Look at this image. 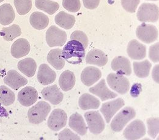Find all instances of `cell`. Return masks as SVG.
Masks as SVG:
<instances>
[{
    "instance_id": "obj_1",
    "label": "cell",
    "mask_w": 159,
    "mask_h": 140,
    "mask_svg": "<svg viewBox=\"0 0 159 140\" xmlns=\"http://www.w3.org/2000/svg\"><path fill=\"white\" fill-rule=\"evenodd\" d=\"M86 52L83 45L77 40L69 41L62 50V58L70 64H81L85 57Z\"/></svg>"
},
{
    "instance_id": "obj_2",
    "label": "cell",
    "mask_w": 159,
    "mask_h": 140,
    "mask_svg": "<svg viewBox=\"0 0 159 140\" xmlns=\"http://www.w3.org/2000/svg\"><path fill=\"white\" fill-rule=\"evenodd\" d=\"M136 116V111L130 106H126L121 110L111 122V129L115 132H120L131 120Z\"/></svg>"
},
{
    "instance_id": "obj_3",
    "label": "cell",
    "mask_w": 159,
    "mask_h": 140,
    "mask_svg": "<svg viewBox=\"0 0 159 140\" xmlns=\"http://www.w3.org/2000/svg\"><path fill=\"white\" fill-rule=\"evenodd\" d=\"M51 111V106L49 103L40 101L34 106L30 108L28 112V117L30 123L39 124L45 120Z\"/></svg>"
},
{
    "instance_id": "obj_4",
    "label": "cell",
    "mask_w": 159,
    "mask_h": 140,
    "mask_svg": "<svg viewBox=\"0 0 159 140\" xmlns=\"http://www.w3.org/2000/svg\"><path fill=\"white\" fill-rule=\"evenodd\" d=\"M159 7L155 4L143 3L137 12V19L141 22L155 23L159 20Z\"/></svg>"
},
{
    "instance_id": "obj_5",
    "label": "cell",
    "mask_w": 159,
    "mask_h": 140,
    "mask_svg": "<svg viewBox=\"0 0 159 140\" xmlns=\"http://www.w3.org/2000/svg\"><path fill=\"white\" fill-rule=\"evenodd\" d=\"M107 80L110 88L119 94L124 95L129 91V80L122 75L111 73L107 76Z\"/></svg>"
},
{
    "instance_id": "obj_6",
    "label": "cell",
    "mask_w": 159,
    "mask_h": 140,
    "mask_svg": "<svg viewBox=\"0 0 159 140\" xmlns=\"http://www.w3.org/2000/svg\"><path fill=\"white\" fill-rule=\"evenodd\" d=\"M84 116L91 133L94 135H98L104 130L105 124L99 111H88L85 113Z\"/></svg>"
},
{
    "instance_id": "obj_7",
    "label": "cell",
    "mask_w": 159,
    "mask_h": 140,
    "mask_svg": "<svg viewBox=\"0 0 159 140\" xmlns=\"http://www.w3.org/2000/svg\"><path fill=\"white\" fill-rule=\"evenodd\" d=\"M136 35L141 41L149 44L157 40L159 37V32L155 26L143 23L137 27Z\"/></svg>"
},
{
    "instance_id": "obj_8",
    "label": "cell",
    "mask_w": 159,
    "mask_h": 140,
    "mask_svg": "<svg viewBox=\"0 0 159 140\" xmlns=\"http://www.w3.org/2000/svg\"><path fill=\"white\" fill-rule=\"evenodd\" d=\"M146 126L144 122L139 120H136L127 125L123 135L127 140H139L146 135Z\"/></svg>"
},
{
    "instance_id": "obj_9",
    "label": "cell",
    "mask_w": 159,
    "mask_h": 140,
    "mask_svg": "<svg viewBox=\"0 0 159 140\" xmlns=\"http://www.w3.org/2000/svg\"><path fill=\"white\" fill-rule=\"evenodd\" d=\"M66 40V33L55 26H50L46 32V41L50 47H62Z\"/></svg>"
},
{
    "instance_id": "obj_10",
    "label": "cell",
    "mask_w": 159,
    "mask_h": 140,
    "mask_svg": "<svg viewBox=\"0 0 159 140\" xmlns=\"http://www.w3.org/2000/svg\"><path fill=\"white\" fill-rule=\"evenodd\" d=\"M67 115L62 109H55L48 118L47 124L53 131L57 132L64 127L67 124Z\"/></svg>"
},
{
    "instance_id": "obj_11",
    "label": "cell",
    "mask_w": 159,
    "mask_h": 140,
    "mask_svg": "<svg viewBox=\"0 0 159 140\" xmlns=\"http://www.w3.org/2000/svg\"><path fill=\"white\" fill-rule=\"evenodd\" d=\"M124 105L125 102L121 98L103 103L100 110L103 115L106 122L109 123L114 115Z\"/></svg>"
},
{
    "instance_id": "obj_12",
    "label": "cell",
    "mask_w": 159,
    "mask_h": 140,
    "mask_svg": "<svg viewBox=\"0 0 159 140\" xmlns=\"http://www.w3.org/2000/svg\"><path fill=\"white\" fill-rule=\"evenodd\" d=\"M89 91L91 93L100 98L102 101L112 99L118 96L116 93L108 88L105 79H102L96 85L89 88Z\"/></svg>"
},
{
    "instance_id": "obj_13",
    "label": "cell",
    "mask_w": 159,
    "mask_h": 140,
    "mask_svg": "<svg viewBox=\"0 0 159 140\" xmlns=\"http://www.w3.org/2000/svg\"><path fill=\"white\" fill-rule=\"evenodd\" d=\"M111 67L117 74L130 76L132 74V67L130 61L123 56L115 57L111 61Z\"/></svg>"
},
{
    "instance_id": "obj_14",
    "label": "cell",
    "mask_w": 159,
    "mask_h": 140,
    "mask_svg": "<svg viewBox=\"0 0 159 140\" xmlns=\"http://www.w3.org/2000/svg\"><path fill=\"white\" fill-rule=\"evenodd\" d=\"M38 98L37 90L31 86L23 88L18 93V100L20 104L25 106H30L33 105Z\"/></svg>"
},
{
    "instance_id": "obj_15",
    "label": "cell",
    "mask_w": 159,
    "mask_h": 140,
    "mask_svg": "<svg viewBox=\"0 0 159 140\" xmlns=\"http://www.w3.org/2000/svg\"><path fill=\"white\" fill-rule=\"evenodd\" d=\"M102 77V72L98 68L88 66L84 69L81 74V81L86 86H91Z\"/></svg>"
},
{
    "instance_id": "obj_16",
    "label": "cell",
    "mask_w": 159,
    "mask_h": 140,
    "mask_svg": "<svg viewBox=\"0 0 159 140\" xmlns=\"http://www.w3.org/2000/svg\"><path fill=\"white\" fill-rule=\"evenodd\" d=\"M45 100L48 101L54 105H57L63 100V94L57 84L47 86L43 88L41 92Z\"/></svg>"
},
{
    "instance_id": "obj_17",
    "label": "cell",
    "mask_w": 159,
    "mask_h": 140,
    "mask_svg": "<svg viewBox=\"0 0 159 140\" xmlns=\"http://www.w3.org/2000/svg\"><path fill=\"white\" fill-rule=\"evenodd\" d=\"M127 52L131 59L141 60L146 56V47L138 40L134 39L129 42Z\"/></svg>"
},
{
    "instance_id": "obj_18",
    "label": "cell",
    "mask_w": 159,
    "mask_h": 140,
    "mask_svg": "<svg viewBox=\"0 0 159 140\" xmlns=\"http://www.w3.org/2000/svg\"><path fill=\"white\" fill-rule=\"evenodd\" d=\"M6 84L15 90H18L20 88L26 85L28 80L15 70H11L7 72L4 79Z\"/></svg>"
},
{
    "instance_id": "obj_19",
    "label": "cell",
    "mask_w": 159,
    "mask_h": 140,
    "mask_svg": "<svg viewBox=\"0 0 159 140\" xmlns=\"http://www.w3.org/2000/svg\"><path fill=\"white\" fill-rule=\"evenodd\" d=\"M37 78L42 85H48L56 80L57 74L47 64H42L39 66Z\"/></svg>"
},
{
    "instance_id": "obj_20",
    "label": "cell",
    "mask_w": 159,
    "mask_h": 140,
    "mask_svg": "<svg viewBox=\"0 0 159 140\" xmlns=\"http://www.w3.org/2000/svg\"><path fill=\"white\" fill-rule=\"evenodd\" d=\"M85 61L87 64L103 67L107 64L108 58L103 51L99 49H94L88 53Z\"/></svg>"
},
{
    "instance_id": "obj_21",
    "label": "cell",
    "mask_w": 159,
    "mask_h": 140,
    "mask_svg": "<svg viewBox=\"0 0 159 140\" xmlns=\"http://www.w3.org/2000/svg\"><path fill=\"white\" fill-rule=\"evenodd\" d=\"M30 52V42L24 39L20 38L16 40L11 47V54L16 58H20L26 56Z\"/></svg>"
},
{
    "instance_id": "obj_22",
    "label": "cell",
    "mask_w": 159,
    "mask_h": 140,
    "mask_svg": "<svg viewBox=\"0 0 159 140\" xmlns=\"http://www.w3.org/2000/svg\"><path fill=\"white\" fill-rule=\"evenodd\" d=\"M69 127L81 136L86 135L88 127L84 122L83 116L78 113L72 115L69 118Z\"/></svg>"
},
{
    "instance_id": "obj_23",
    "label": "cell",
    "mask_w": 159,
    "mask_h": 140,
    "mask_svg": "<svg viewBox=\"0 0 159 140\" xmlns=\"http://www.w3.org/2000/svg\"><path fill=\"white\" fill-rule=\"evenodd\" d=\"M80 108L83 110L98 109L100 105V100L95 96L85 93L82 94L79 100Z\"/></svg>"
},
{
    "instance_id": "obj_24",
    "label": "cell",
    "mask_w": 159,
    "mask_h": 140,
    "mask_svg": "<svg viewBox=\"0 0 159 140\" xmlns=\"http://www.w3.org/2000/svg\"><path fill=\"white\" fill-rule=\"evenodd\" d=\"M17 67L20 72L26 76L33 77L36 72L37 64L33 58H27L20 61L18 62Z\"/></svg>"
},
{
    "instance_id": "obj_25",
    "label": "cell",
    "mask_w": 159,
    "mask_h": 140,
    "mask_svg": "<svg viewBox=\"0 0 159 140\" xmlns=\"http://www.w3.org/2000/svg\"><path fill=\"white\" fill-rule=\"evenodd\" d=\"M75 81V76L74 72L67 70L61 74L58 82L61 89L62 91L67 92L74 88Z\"/></svg>"
},
{
    "instance_id": "obj_26",
    "label": "cell",
    "mask_w": 159,
    "mask_h": 140,
    "mask_svg": "<svg viewBox=\"0 0 159 140\" xmlns=\"http://www.w3.org/2000/svg\"><path fill=\"white\" fill-rule=\"evenodd\" d=\"M16 17V14L12 6L5 3L0 6V23L2 25H8L12 23Z\"/></svg>"
},
{
    "instance_id": "obj_27",
    "label": "cell",
    "mask_w": 159,
    "mask_h": 140,
    "mask_svg": "<svg viewBox=\"0 0 159 140\" xmlns=\"http://www.w3.org/2000/svg\"><path fill=\"white\" fill-rule=\"evenodd\" d=\"M49 64L57 70H61L65 65V60L62 56V50L56 48L49 52L47 55Z\"/></svg>"
},
{
    "instance_id": "obj_28",
    "label": "cell",
    "mask_w": 159,
    "mask_h": 140,
    "mask_svg": "<svg viewBox=\"0 0 159 140\" xmlns=\"http://www.w3.org/2000/svg\"><path fill=\"white\" fill-rule=\"evenodd\" d=\"M31 26L38 30H42L47 28L49 24V19L42 12H34L32 13L30 19Z\"/></svg>"
},
{
    "instance_id": "obj_29",
    "label": "cell",
    "mask_w": 159,
    "mask_h": 140,
    "mask_svg": "<svg viewBox=\"0 0 159 140\" xmlns=\"http://www.w3.org/2000/svg\"><path fill=\"white\" fill-rule=\"evenodd\" d=\"M55 20L60 27L65 29H70L74 26L76 19L74 16L61 11L55 16Z\"/></svg>"
},
{
    "instance_id": "obj_30",
    "label": "cell",
    "mask_w": 159,
    "mask_h": 140,
    "mask_svg": "<svg viewBox=\"0 0 159 140\" xmlns=\"http://www.w3.org/2000/svg\"><path fill=\"white\" fill-rule=\"evenodd\" d=\"M134 71L135 75L141 79H144L149 76L152 67V64L148 60L141 62H134Z\"/></svg>"
},
{
    "instance_id": "obj_31",
    "label": "cell",
    "mask_w": 159,
    "mask_h": 140,
    "mask_svg": "<svg viewBox=\"0 0 159 140\" xmlns=\"http://www.w3.org/2000/svg\"><path fill=\"white\" fill-rule=\"evenodd\" d=\"M36 7L49 15L54 14L60 8V5L57 2L51 0H36Z\"/></svg>"
},
{
    "instance_id": "obj_32",
    "label": "cell",
    "mask_w": 159,
    "mask_h": 140,
    "mask_svg": "<svg viewBox=\"0 0 159 140\" xmlns=\"http://www.w3.org/2000/svg\"><path fill=\"white\" fill-rule=\"evenodd\" d=\"M21 34V29L18 25H12L9 27L2 28L0 36L6 41H12Z\"/></svg>"
},
{
    "instance_id": "obj_33",
    "label": "cell",
    "mask_w": 159,
    "mask_h": 140,
    "mask_svg": "<svg viewBox=\"0 0 159 140\" xmlns=\"http://www.w3.org/2000/svg\"><path fill=\"white\" fill-rule=\"evenodd\" d=\"M16 99L15 93L7 87L0 86V103L4 106L12 105Z\"/></svg>"
},
{
    "instance_id": "obj_34",
    "label": "cell",
    "mask_w": 159,
    "mask_h": 140,
    "mask_svg": "<svg viewBox=\"0 0 159 140\" xmlns=\"http://www.w3.org/2000/svg\"><path fill=\"white\" fill-rule=\"evenodd\" d=\"M14 3L18 14L21 16L26 15L32 8L31 0H14Z\"/></svg>"
},
{
    "instance_id": "obj_35",
    "label": "cell",
    "mask_w": 159,
    "mask_h": 140,
    "mask_svg": "<svg viewBox=\"0 0 159 140\" xmlns=\"http://www.w3.org/2000/svg\"><path fill=\"white\" fill-rule=\"evenodd\" d=\"M148 134L152 138H156L159 132V118H150L147 120Z\"/></svg>"
},
{
    "instance_id": "obj_36",
    "label": "cell",
    "mask_w": 159,
    "mask_h": 140,
    "mask_svg": "<svg viewBox=\"0 0 159 140\" xmlns=\"http://www.w3.org/2000/svg\"><path fill=\"white\" fill-rule=\"evenodd\" d=\"M62 4L63 7L71 12H77L81 7L80 0H62Z\"/></svg>"
},
{
    "instance_id": "obj_37",
    "label": "cell",
    "mask_w": 159,
    "mask_h": 140,
    "mask_svg": "<svg viewBox=\"0 0 159 140\" xmlns=\"http://www.w3.org/2000/svg\"><path fill=\"white\" fill-rule=\"evenodd\" d=\"M140 0H121V4L125 11L130 13L135 12Z\"/></svg>"
},
{
    "instance_id": "obj_38",
    "label": "cell",
    "mask_w": 159,
    "mask_h": 140,
    "mask_svg": "<svg viewBox=\"0 0 159 140\" xmlns=\"http://www.w3.org/2000/svg\"><path fill=\"white\" fill-rule=\"evenodd\" d=\"M70 39L72 40H77L80 42L83 45L84 48H86L88 45V38L87 37L86 34L83 31H75L73 32L70 36Z\"/></svg>"
},
{
    "instance_id": "obj_39",
    "label": "cell",
    "mask_w": 159,
    "mask_h": 140,
    "mask_svg": "<svg viewBox=\"0 0 159 140\" xmlns=\"http://www.w3.org/2000/svg\"><path fill=\"white\" fill-rule=\"evenodd\" d=\"M58 140H81V138L79 135L73 133L70 129H65L60 132L58 135Z\"/></svg>"
},
{
    "instance_id": "obj_40",
    "label": "cell",
    "mask_w": 159,
    "mask_h": 140,
    "mask_svg": "<svg viewBox=\"0 0 159 140\" xmlns=\"http://www.w3.org/2000/svg\"><path fill=\"white\" fill-rule=\"evenodd\" d=\"M159 42L151 45L149 50V57L154 62H159Z\"/></svg>"
},
{
    "instance_id": "obj_41",
    "label": "cell",
    "mask_w": 159,
    "mask_h": 140,
    "mask_svg": "<svg viewBox=\"0 0 159 140\" xmlns=\"http://www.w3.org/2000/svg\"><path fill=\"white\" fill-rule=\"evenodd\" d=\"M100 0H83L84 6L88 9H94L97 8L100 4Z\"/></svg>"
},
{
    "instance_id": "obj_42",
    "label": "cell",
    "mask_w": 159,
    "mask_h": 140,
    "mask_svg": "<svg viewBox=\"0 0 159 140\" xmlns=\"http://www.w3.org/2000/svg\"><path fill=\"white\" fill-rule=\"evenodd\" d=\"M152 75L154 81L157 83H159V65L158 64L154 67V70L152 71Z\"/></svg>"
},
{
    "instance_id": "obj_43",
    "label": "cell",
    "mask_w": 159,
    "mask_h": 140,
    "mask_svg": "<svg viewBox=\"0 0 159 140\" xmlns=\"http://www.w3.org/2000/svg\"><path fill=\"white\" fill-rule=\"evenodd\" d=\"M9 116V113L7 110L2 106L0 105V117L1 118H7Z\"/></svg>"
},
{
    "instance_id": "obj_44",
    "label": "cell",
    "mask_w": 159,
    "mask_h": 140,
    "mask_svg": "<svg viewBox=\"0 0 159 140\" xmlns=\"http://www.w3.org/2000/svg\"><path fill=\"white\" fill-rule=\"evenodd\" d=\"M4 1V0H0V3H1V2H3Z\"/></svg>"
},
{
    "instance_id": "obj_45",
    "label": "cell",
    "mask_w": 159,
    "mask_h": 140,
    "mask_svg": "<svg viewBox=\"0 0 159 140\" xmlns=\"http://www.w3.org/2000/svg\"><path fill=\"white\" fill-rule=\"evenodd\" d=\"M148 1H158V0H148Z\"/></svg>"
}]
</instances>
